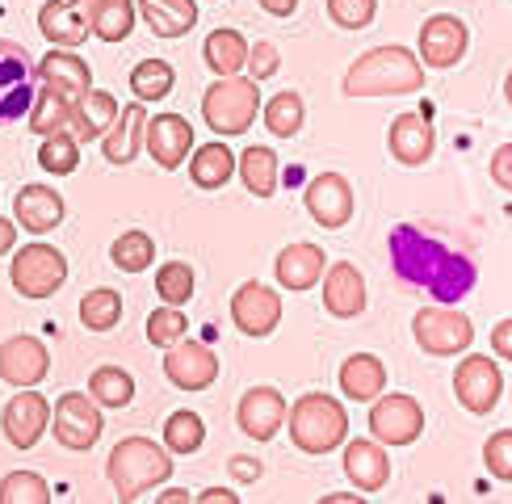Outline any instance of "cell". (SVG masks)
I'll return each instance as SVG.
<instances>
[{
	"mask_svg": "<svg viewBox=\"0 0 512 504\" xmlns=\"http://www.w3.org/2000/svg\"><path fill=\"white\" fill-rule=\"evenodd\" d=\"M277 68H282V55H277V47L273 42H256V47H248V76L261 84V80H269Z\"/></svg>",
	"mask_w": 512,
	"mask_h": 504,
	"instance_id": "48",
	"label": "cell"
},
{
	"mask_svg": "<svg viewBox=\"0 0 512 504\" xmlns=\"http://www.w3.org/2000/svg\"><path fill=\"white\" fill-rule=\"evenodd\" d=\"M261 118H265L273 139H294L298 131H303V122H307V101L298 97L294 89H282L277 97H269L261 105Z\"/></svg>",
	"mask_w": 512,
	"mask_h": 504,
	"instance_id": "36",
	"label": "cell"
},
{
	"mask_svg": "<svg viewBox=\"0 0 512 504\" xmlns=\"http://www.w3.org/2000/svg\"><path fill=\"white\" fill-rule=\"evenodd\" d=\"M147 105L139 101V105H122L118 110V118H114V126L101 135V156L110 160L114 168H122V164H135V156L143 152V131H147Z\"/></svg>",
	"mask_w": 512,
	"mask_h": 504,
	"instance_id": "25",
	"label": "cell"
},
{
	"mask_svg": "<svg viewBox=\"0 0 512 504\" xmlns=\"http://www.w3.org/2000/svg\"><path fill=\"white\" fill-rule=\"evenodd\" d=\"M340 391L353 404H374V399L387 391V366L378 362L374 353H353L345 357V366H340Z\"/></svg>",
	"mask_w": 512,
	"mask_h": 504,
	"instance_id": "28",
	"label": "cell"
},
{
	"mask_svg": "<svg viewBox=\"0 0 512 504\" xmlns=\"http://www.w3.org/2000/svg\"><path fill=\"white\" fill-rule=\"evenodd\" d=\"M173 84H177V72H173V63H164V59H139L131 72V93L143 105L164 101L173 93Z\"/></svg>",
	"mask_w": 512,
	"mask_h": 504,
	"instance_id": "37",
	"label": "cell"
},
{
	"mask_svg": "<svg viewBox=\"0 0 512 504\" xmlns=\"http://www.w3.org/2000/svg\"><path fill=\"white\" fill-rule=\"evenodd\" d=\"M72 114H76V101L68 93L51 89V84H38V97L30 105V118L26 122H30L34 135H55V131H63V126L72 122Z\"/></svg>",
	"mask_w": 512,
	"mask_h": 504,
	"instance_id": "34",
	"label": "cell"
},
{
	"mask_svg": "<svg viewBox=\"0 0 512 504\" xmlns=\"http://www.w3.org/2000/svg\"><path fill=\"white\" fill-rule=\"evenodd\" d=\"M105 475H110L118 500H143L173 475V450L152 437H122L105 458Z\"/></svg>",
	"mask_w": 512,
	"mask_h": 504,
	"instance_id": "3",
	"label": "cell"
},
{
	"mask_svg": "<svg viewBox=\"0 0 512 504\" xmlns=\"http://www.w3.org/2000/svg\"><path fill=\"white\" fill-rule=\"evenodd\" d=\"M51 374V349L38 336H9L0 345V378L9 387H38Z\"/></svg>",
	"mask_w": 512,
	"mask_h": 504,
	"instance_id": "20",
	"label": "cell"
},
{
	"mask_svg": "<svg viewBox=\"0 0 512 504\" xmlns=\"http://www.w3.org/2000/svg\"><path fill=\"white\" fill-rule=\"evenodd\" d=\"M236 177V152L227 147V139H210L189 152V181L198 189H223Z\"/></svg>",
	"mask_w": 512,
	"mask_h": 504,
	"instance_id": "30",
	"label": "cell"
},
{
	"mask_svg": "<svg viewBox=\"0 0 512 504\" xmlns=\"http://www.w3.org/2000/svg\"><path fill=\"white\" fill-rule=\"evenodd\" d=\"M412 336L429 357H458L475 345V324L466 311L441 303V307H420L412 315Z\"/></svg>",
	"mask_w": 512,
	"mask_h": 504,
	"instance_id": "8",
	"label": "cell"
},
{
	"mask_svg": "<svg viewBox=\"0 0 512 504\" xmlns=\"http://www.w3.org/2000/svg\"><path fill=\"white\" fill-rule=\"evenodd\" d=\"M164 374L177 391H206L219 378V353L202 341H181L168 345L164 353Z\"/></svg>",
	"mask_w": 512,
	"mask_h": 504,
	"instance_id": "16",
	"label": "cell"
},
{
	"mask_svg": "<svg viewBox=\"0 0 512 504\" xmlns=\"http://www.w3.org/2000/svg\"><path fill=\"white\" fill-rule=\"evenodd\" d=\"M63 215H68V202H63L51 185H21L17 198H13V219L21 231H30V236H47V231H55L63 223Z\"/></svg>",
	"mask_w": 512,
	"mask_h": 504,
	"instance_id": "21",
	"label": "cell"
},
{
	"mask_svg": "<svg viewBox=\"0 0 512 504\" xmlns=\"http://www.w3.org/2000/svg\"><path fill=\"white\" fill-rule=\"evenodd\" d=\"M328 17L340 30H366L378 17V0H328Z\"/></svg>",
	"mask_w": 512,
	"mask_h": 504,
	"instance_id": "46",
	"label": "cell"
},
{
	"mask_svg": "<svg viewBox=\"0 0 512 504\" xmlns=\"http://www.w3.org/2000/svg\"><path fill=\"white\" fill-rule=\"evenodd\" d=\"M118 97L114 93H105V89H89L80 101H76V114H72V135L76 139H101L105 131L114 126L118 118Z\"/></svg>",
	"mask_w": 512,
	"mask_h": 504,
	"instance_id": "32",
	"label": "cell"
},
{
	"mask_svg": "<svg viewBox=\"0 0 512 504\" xmlns=\"http://www.w3.org/2000/svg\"><path fill=\"white\" fill-rule=\"evenodd\" d=\"M38 97V59L13 38H0V126L30 118Z\"/></svg>",
	"mask_w": 512,
	"mask_h": 504,
	"instance_id": "6",
	"label": "cell"
},
{
	"mask_svg": "<svg viewBox=\"0 0 512 504\" xmlns=\"http://www.w3.org/2000/svg\"><path fill=\"white\" fill-rule=\"evenodd\" d=\"M466 51H471V30H466L462 17L433 13L420 26V63H424V68H433V72L458 68Z\"/></svg>",
	"mask_w": 512,
	"mask_h": 504,
	"instance_id": "12",
	"label": "cell"
},
{
	"mask_svg": "<svg viewBox=\"0 0 512 504\" xmlns=\"http://www.w3.org/2000/svg\"><path fill=\"white\" fill-rule=\"evenodd\" d=\"M89 395L101 408H126L135 399V378L122 366H97L89 378Z\"/></svg>",
	"mask_w": 512,
	"mask_h": 504,
	"instance_id": "39",
	"label": "cell"
},
{
	"mask_svg": "<svg viewBox=\"0 0 512 504\" xmlns=\"http://www.w3.org/2000/svg\"><path fill=\"white\" fill-rule=\"evenodd\" d=\"M424 433V408L403 391H382L370 408V437H378L382 446H412Z\"/></svg>",
	"mask_w": 512,
	"mask_h": 504,
	"instance_id": "11",
	"label": "cell"
},
{
	"mask_svg": "<svg viewBox=\"0 0 512 504\" xmlns=\"http://www.w3.org/2000/svg\"><path fill=\"white\" fill-rule=\"evenodd\" d=\"M454 395L471 416H487L504 395V374L487 353H466L454 370Z\"/></svg>",
	"mask_w": 512,
	"mask_h": 504,
	"instance_id": "10",
	"label": "cell"
},
{
	"mask_svg": "<svg viewBox=\"0 0 512 504\" xmlns=\"http://www.w3.org/2000/svg\"><path fill=\"white\" fill-rule=\"evenodd\" d=\"M38 30L51 47H80L93 34V0H47L38 9Z\"/></svg>",
	"mask_w": 512,
	"mask_h": 504,
	"instance_id": "17",
	"label": "cell"
},
{
	"mask_svg": "<svg viewBox=\"0 0 512 504\" xmlns=\"http://www.w3.org/2000/svg\"><path fill=\"white\" fill-rule=\"evenodd\" d=\"M345 475L353 479L357 492H382L391 479V454L378 437L345 441Z\"/></svg>",
	"mask_w": 512,
	"mask_h": 504,
	"instance_id": "23",
	"label": "cell"
},
{
	"mask_svg": "<svg viewBox=\"0 0 512 504\" xmlns=\"http://www.w3.org/2000/svg\"><path fill=\"white\" fill-rule=\"evenodd\" d=\"M0 429H5V441L17 450H34L42 433L51 429V404L47 395H38V387H17V395L0 412Z\"/></svg>",
	"mask_w": 512,
	"mask_h": 504,
	"instance_id": "13",
	"label": "cell"
},
{
	"mask_svg": "<svg viewBox=\"0 0 512 504\" xmlns=\"http://www.w3.org/2000/svg\"><path fill=\"white\" fill-rule=\"evenodd\" d=\"M303 206L324 231H340V227H349L357 198H353V185L340 173H315L303 189Z\"/></svg>",
	"mask_w": 512,
	"mask_h": 504,
	"instance_id": "14",
	"label": "cell"
},
{
	"mask_svg": "<svg viewBox=\"0 0 512 504\" xmlns=\"http://www.w3.org/2000/svg\"><path fill=\"white\" fill-rule=\"evenodd\" d=\"M0 504H51V488L38 471H9L0 479Z\"/></svg>",
	"mask_w": 512,
	"mask_h": 504,
	"instance_id": "44",
	"label": "cell"
},
{
	"mask_svg": "<svg viewBox=\"0 0 512 504\" xmlns=\"http://www.w3.org/2000/svg\"><path fill=\"white\" fill-rule=\"evenodd\" d=\"M324 269H328L324 248L311 244V240H298V244L282 248V252H277V261H273L277 282H282L286 290H294V294H303L315 282H324Z\"/></svg>",
	"mask_w": 512,
	"mask_h": 504,
	"instance_id": "26",
	"label": "cell"
},
{
	"mask_svg": "<svg viewBox=\"0 0 512 504\" xmlns=\"http://www.w3.org/2000/svg\"><path fill=\"white\" fill-rule=\"evenodd\" d=\"M51 429H55V441L63 450H76V454L93 450L101 429H105L101 404L89 391H63L51 408Z\"/></svg>",
	"mask_w": 512,
	"mask_h": 504,
	"instance_id": "9",
	"label": "cell"
},
{
	"mask_svg": "<svg viewBox=\"0 0 512 504\" xmlns=\"http://www.w3.org/2000/svg\"><path fill=\"white\" fill-rule=\"evenodd\" d=\"M38 164H42V173L72 177L76 168H80V139L68 135V131L42 135V143H38Z\"/></svg>",
	"mask_w": 512,
	"mask_h": 504,
	"instance_id": "41",
	"label": "cell"
},
{
	"mask_svg": "<svg viewBox=\"0 0 512 504\" xmlns=\"http://www.w3.org/2000/svg\"><path fill=\"white\" fill-rule=\"evenodd\" d=\"M492 349H496V357L512 362V320H500V324L492 328Z\"/></svg>",
	"mask_w": 512,
	"mask_h": 504,
	"instance_id": "50",
	"label": "cell"
},
{
	"mask_svg": "<svg viewBox=\"0 0 512 504\" xmlns=\"http://www.w3.org/2000/svg\"><path fill=\"white\" fill-rule=\"evenodd\" d=\"M345 97H408L424 89V63L408 47H374L357 55L345 72Z\"/></svg>",
	"mask_w": 512,
	"mask_h": 504,
	"instance_id": "2",
	"label": "cell"
},
{
	"mask_svg": "<svg viewBox=\"0 0 512 504\" xmlns=\"http://www.w3.org/2000/svg\"><path fill=\"white\" fill-rule=\"evenodd\" d=\"M198 500L202 504H236L240 496L231 492V488H206V492H198Z\"/></svg>",
	"mask_w": 512,
	"mask_h": 504,
	"instance_id": "52",
	"label": "cell"
},
{
	"mask_svg": "<svg viewBox=\"0 0 512 504\" xmlns=\"http://www.w3.org/2000/svg\"><path fill=\"white\" fill-rule=\"evenodd\" d=\"M261 9H265L269 17H290V13L298 9V0H261Z\"/></svg>",
	"mask_w": 512,
	"mask_h": 504,
	"instance_id": "53",
	"label": "cell"
},
{
	"mask_svg": "<svg viewBox=\"0 0 512 504\" xmlns=\"http://www.w3.org/2000/svg\"><path fill=\"white\" fill-rule=\"evenodd\" d=\"M202 59H206V68L210 72H219V76H236L248 68V38L240 30H210L206 38V47H202Z\"/></svg>",
	"mask_w": 512,
	"mask_h": 504,
	"instance_id": "33",
	"label": "cell"
},
{
	"mask_svg": "<svg viewBox=\"0 0 512 504\" xmlns=\"http://www.w3.org/2000/svg\"><path fill=\"white\" fill-rule=\"evenodd\" d=\"M160 500H164V504H177V500H189V492H181V488H168V492H160Z\"/></svg>",
	"mask_w": 512,
	"mask_h": 504,
	"instance_id": "55",
	"label": "cell"
},
{
	"mask_svg": "<svg viewBox=\"0 0 512 504\" xmlns=\"http://www.w3.org/2000/svg\"><path fill=\"white\" fill-rule=\"evenodd\" d=\"M261 89L252 76H219L202 97V118L219 139H240L252 131L256 114H261Z\"/></svg>",
	"mask_w": 512,
	"mask_h": 504,
	"instance_id": "5",
	"label": "cell"
},
{
	"mask_svg": "<svg viewBox=\"0 0 512 504\" xmlns=\"http://www.w3.org/2000/svg\"><path fill=\"white\" fill-rule=\"evenodd\" d=\"M286 399L277 387H248L240 395V408H236V420H240V433L248 441H273L286 425Z\"/></svg>",
	"mask_w": 512,
	"mask_h": 504,
	"instance_id": "19",
	"label": "cell"
},
{
	"mask_svg": "<svg viewBox=\"0 0 512 504\" xmlns=\"http://www.w3.org/2000/svg\"><path fill=\"white\" fill-rule=\"evenodd\" d=\"M9 282L21 299H51L68 282V257L55 244H26L21 252H13L9 261Z\"/></svg>",
	"mask_w": 512,
	"mask_h": 504,
	"instance_id": "7",
	"label": "cell"
},
{
	"mask_svg": "<svg viewBox=\"0 0 512 504\" xmlns=\"http://www.w3.org/2000/svg\"><path fill=\"white\" fill-rule=\"evenodd\" d=\"M231 324L244 336H252V341L273 336L277 324H282V299H277V290L265 282H244L231 294Z\"/></svg>",
	"mask_w": 512,
	"mask_h": 504,
	"instance_id": "15",
	"label": "cell"
},
{
	"mask_svg": "<svg viewBox=\"0 0 512 504\" xmlns=\"http://www.w3.org/2000/svg\"><path fill=\"white\" fill-rule=\"evenodd\" d=\"M13 244H17V219H5V215H0V257H9Z\"/></svg>",
	"mask_w": 512,
	"mask_h": 504,
	"instance_id": "51",
	"label": "cell"
},
{
	"mask_svg": "<svg viewBox=\"0 0 512 504\" xmlns=\"http://www.w3.org/2000/svg\"><path fill=\"white\" fill-rule=\"evenodd\" d=\"M286 420H290V441L311 458H324L349 441V412L340 408V399L324 391L298 395Z\"/></svg>",
	"mask_w": 512,
	"mask_h": 504,
	"instance_id": "4",
	"label": "cell"
},
{
	"mask_svg": "<svg viewBox=\"0 0 512 504\" xmlns=\"http://www.w3.org/2000/svg\"><path fill=\"white\" fill-rule=\"evenodd\" d=\"M143 147L152 152V160L164 168V173H177V168L189 160V152H194V126H189V118H181V114H156V118H147Z\"/></svg>",
	"mask_w": 512,
	"mask_h": 504,
	"instance_id": "18",
	"label": "cell"
},
{
	"mask_svg": "<svg viewBox=\"0 0 512 504\" xmlns=\"http://www.w3.org/2000/svg\"><path fill=\"white\" fill-rule=\"evenodd\" d=\"M202 441H206V425H202L198 412L181 408V412H173L164 420V446L173 454H198Z\"/></svg>",
	"mask_w": 512,
	"mask_h": 504,
	"instance_id": "42",
	"label": "cell"
},
{
	"mask_svg": "<svg viewBox=\"0 0 512 504\" xmlns=\"http://www.w3.org/2000/svg\"><path fill=\"white\" fill-rule=\"evenodd\" d=\"M277 173H282V168H277V152L265 143H252L236 156V177L244 181L248 194L261 198V202L277 194Z\"/></svg>",
	"mask_w": 512,
	"mask_h": 504,
	"instance_id": "31",
	"label": "cell"
},
{
	"mask_svg": "<svg viewBox=\"0 0 512 504\" xmlns=\"http://www.w3.org/2000/svg\"><path fill=\"white\" fill-rule=\"evenodd\" d=\"M231 467L244 471L240 479H261V462H252V458H236V462H231Z\"/></svg>",
	"mask_w": 512,
	"mask_h": 504,
	"instance_id": "54",
	"label": "cell"
},
{
	"mask_svg": "<svg viewBox=\"0 0 512 504\" xmlns=\"http://www.w3.org/2000/svg\"><path fill=\"white\" fill-rule=\"evenodd\" d=\"M139 17L156 38H185L198 26V5L194 0H135Z\"/></svg>",
	"mask_w": 512,
	"mask_h": 504,
	"instance_id": "29",
	"label": "cell"
},
{
	"mask_svg": "<svg viewBox=\"0 0 512 504\" xmlns=\"http://www.w3.org/2000/svg\"><path fill=\"white\" fill-rule=\"evenodd\" d=\"M387 147H391V156L403 168H420L437 152V131H433V122L424 114H399V118H391Z\"/></svg>",
	"mask_w": 512,
	"mask_h": 504,
	"instance_id": "22",
	"label": "cell"
},
{
	"mask_svg": "<svg viewBox=\"0 0 512 504\" xmlns=\"http://www.w3.org/2000/svg\"><path fill=\"white\" fill-rule=\"evenodd\" d=\"M483 462H487V471H492L496 479L512 483V429H500L487 437V446H483Z\"/></svg>",
	"mask_w": 512,
	"mask_h": 504,
	"instance_id": "47",
	"label": "cell"
},
{
	"mask_svg": "<svg viewBox=\"0 0 512 504\" xmlns=\"http://www.w3.org/2000/svg\"><path fill=\"white\" fill-rule=\"evenodd\" d=\"M110 261L122 273H147L156 265V240L147 231H122V236L110 244Z\"/></svg>",
	"mask_w": 512,
	"mask_h": 504,
	"instance_id": "40",
	"label": "cell"
},
{
	"mask_svg": "<svg viewBox=\"0 0 512 504\" xmlns=\"http://www.w3.org/2000/svg\"><path fill=\"white\" fill-rule=\"evenodd\" d=\"M38 84H51V89H59V93H68L72 101H80L84 93L93 89V72H89V63H84L76 51L55 47L51 55L38 59Z\"/></svg>",
	"mask_w": 512,
	"mask_h": 504,
	"instance_id": "27",
	"label": "cell"
},
{
	"mask_svg": "<svg viewBox=\"0 0 512 504\" xmlns=\"http://www.w3.org/2000/svg\"><path fill=\"white\" fill-rule=\"evenodd\" d=\"M194 286H198V278H194V269H189L185 261H164L156 269V294H160V303H168V307H185L189 299H194Z\"/></svg>",
	"mask_w": 512,
	"mask_h": 504,
	"instance_id": "43",
	"label": "cell"
},
{
	"mask_svg": "<svg viewBox=\"0 0 512 504\" xmlns=\"http://www.w3.org/2000/svg\"><path fill=\"white\" fill-rule=\"evenodd\" d=\"M391 273L403 290L433 303H462L479 282V252L471 240L437 223H399L387 236Z\"/></svg>",
	"mask_w": 512,
	"mask_h": 504,
	"instance_id": "1",
	"label": "cell"
},
{
	"mask_svg": "<svg viewBox=\"0 0 512 504\" xmlns=\"http://www.w3.org/2000/svg\"><path fill=\"white\" fill-rule=\"evenodd\" d=\"M80 324L89 332H114L122 324V294L110 286H97L80 299Z\"/></svg>",
	"mask_w": 512,
	"mask_h": 504,
	"instance_id": "38",
	"label": "cell"
},
{
	"mask_svg": "<svg viewBox=\"0 0 512 504\" xmlns=\"http://www.w3.org/2000/svg\"><path fill=\"white\" fill-rule=\"evenodd\" d=\"M139 21L135 0H93V38L101 42H126Z\"/></svg>",
	"mask_w": 512,
	"mask_h": 504,
	"instance_id": "35",
	"label": "cell"
},
{
	"mask_svg": "<svg viewBox=\"0 0 512 504\" xmlns=\"http://www.w3.org/2000/svg\"><path fill=\"white\" fill-rule=\"evenodd\" d=\"M504 101L512 105V72H508V80H504Z\"/></svg>",
	"mask_w": 512,
	"mask_h": 504,
	"instance_id": "56",
	"label": "cell"
},
{
	"mask_svg": "<svg viewBox=\"0 0 512 504\" xmlns=\"http://www.w3.org/2000/svg\"><path fill=\"white\" fill-rule=\"evenodd\" d=\"M324 311L336 320H357L366 311V278L353 261H336L324 269Z\"/></svg>",
	"mask_w": 512,
	"mask_h": 504,
	"instance_id": "24",
	"label": "cell"
},
{
	"mask_svg": "<svg viewBox=\"0 0 512 504\" xmlns=\"http://www.w3.org/2000/svg\"><path fill=\"white\" fill-rule=\"evenodd\" d=\"M492 181L512 194V143H500L492 152Z\"/></svg>",
	"mask_w": 512,
	"mask_h": 504,
	"instance_id": "49",
	"label": "cell"
},
{
	"mask_svg": "<svg viewBox=\"0 0 512 504\" xmlns=\"http://www.w3.org/2000/svg\"><path fill=\"white\" fill-rule=\"evenodd\" d=\"M189 332V315L181 307H156L152 315H147V341H152L156 349H168V345H177L181 336Z\"/></svg>",
	"mask_w": 512,
	"mask_h": 504,
	"instance_id": "45",
	"label": "cell"
}]
</instances>
